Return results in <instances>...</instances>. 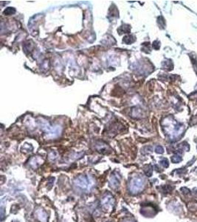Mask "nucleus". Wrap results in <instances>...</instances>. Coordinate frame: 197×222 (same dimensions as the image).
<instances>
[{
  "label": "nucleus",
  "instance_id": "obj_1",
  "mask_svg": "<svg viewBox=\"0 0 197 222\" xmlns=\"http://www.w3.org/2000/svg\"><path fill=\"white\" fill-rule=\"evenodd\" d=\"M74 184L77 187L83 191H89L95 184V180L89 176L81 175L78 176L74 181Z\"/></svg>",
  "mask_w": 197,
  "mask_h": 222
},
{
  "label": "nucleus",
  "instance_id": "obj_2",
  "mask_svg": "<svg viewBox=\"0 0 197 222\" xmlns=\"http://www.w3.org/2000/svg\"><path fill=\"white\" fill-rule=\"evenodd\" d=\"M144 178L140 176H134L129 183V191L133 194H137L142 191L144 188Z\"/></svg>",
  "mask_w": 197,
  "mask_h": 222
},
{
  "label": "nucleus",
  "instance_id": "obj_3",
  "mask_svg": "<svg viewBox=\"0 0 197 222\" xmlns=\"http://www.w3.org/2000/svg\"><path fill=\"white\" fill-rule=\"evenodd\" d=\"M114 199L110 193L105 194L101 199V205L105 211H112L114 207Z\"/></svg>",
  "mask_w": 197,
  "mask_h": 222
},
{
  "label": "nucleus",
  "instance_id": "obj_4",
  "mask_svg": "<svg viewBox=\"0 0 197 222\" xmlns=\"http://www.w3.org/2000/svg\"><path fill=\"white\" fill-rule=\"evenodd\" d=\"M36 216L38 218V220L41 222H47V215L46 213L42 210H38L36 211Z\"/></svg>",
  "mask_w": 197,
  "mask_h": 222
},
{
  "label": "nucleus",
  "instance_id": "obj_5",
  "mask_svg": "<svg viewBox=\"0 0 197 222\" xmlns=\"http://www.w3.org/2000/svg\"><path fill=\"white\" fill-rule=\"evenodd\" d=\"M109 182H110V186H111L112 187H113L114 189H116L117 187H119L120 182H119V180L117 179V178L116 176H112V177L111 178Z\"/></svg>",
  "mask_w": 197,
  "mask_h": 222
},
{
  "label": "nucleus",
  "instance_id": "obj_6",
  "mask_svg": "<svg viewBox=\"0 0 197 222\" xmlns=\"http://www.w3.org/2000/svg\"><path fill=\"white\" fill-rule=\"evenodd\" d=\"M15 12H16V10L14 9V8H8L4 11V14H6V15H11V14H13Z\"/></svg>",
  "mask_w": 197,
  "mask_h": 222
},
{
  "label": "nucleus",
  "instance_id": "obj_7",
  "mask_svg": "<svg viewBox=\"0 0 197 222\" xmlns=\"http://www.w3.org/2000/svg\"><path fill=\"white\" fill-rule=\"evenodd\" d=\"M171 161H172V162H174V163H179V162H180V161H182V158L179 155H176L172 156Z\"/></svg>",
  "mask_w": 197,
  "mask_h": 222
},
{
  "label": "nucleus",
  "instance_id": "obj_8",
  "mask_svg": "<svg viewBox=\"0 0 197 222\" xmlns=\"http://www.w3.org/2000/svg\"><path fill=\"white\" fill-rule=\"evenodd\" d=\"M160 163H161V164H162L164 167H168V165H169L168 161L167 159H162V161H160Z\"/></svg>",
  "mask_w": 197,
  "mask_h": 222
},
{
  "label": "nucleus",
  "instance_id": "obj_9",
  "mask_svg": "<svg viewBox=\"0 0 197 222\" xmlns=\"http://www.w3.org/2000/svg\"><path fill=\"white\" fill-rule=\"evenodd\" d=\"M155 150H156V152L157 153H162L164 152V150H163L162 147H161V146H157L156 147Z\"/></svg>",
  "mask_w": 197,
  "mask_h": 222
},
{
  "label": "nucleus",
  "instance_id": "obj_10",
  "mask_svg": "<svg viewBox=\"0 0 197 222\" xmlns=\"http://www.w3.org/2000/svg\"><path fill=\"white\" fill-rule=\"evenodd\" d=\"M123 222H134V221H131V220H126V221H124Z\"/></svg>",
  "mask_w": 197,
  "mask_h": 222
}]
</instances>
